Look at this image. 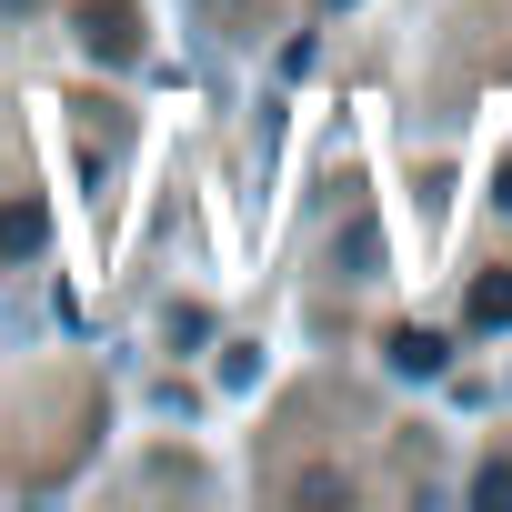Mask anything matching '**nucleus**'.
I'll return each instance as SVG.
<instances>
[{
  "mask_svg": "<svg viewBox=\"0 0 512 512\" xmlns=\"http://www.w3.org/2000/svg\"><path fill=\"white\" fill-rule=\"evenodd\" d=\"M31 241H41V211L11 201V211H0V251H31Z\"/></svg>",
  "mask_w": 512,
  "mask_h": 512,
  "instance_id": "obj_2",
  "label": "nucleus"
},
{
  "mask_svg": "<svg viewBox=\"0 0 512 512\" xmlns=\"http://www.w3.org/2000/svg\"><path fill=\"white\" fill-rule=\"evenodd\" d=\"M472 322H512V282H482L472 292Z\"/></svg>",
  "mask_w": 512,
  "mask_h": 512,
  "instance_id": "obj_3",
  "label": "nucleus"
},
{
  "mask_svg": "<svg viewBox=\"0 0 512 512\" xmlns=\"http://www.w3.org/2000/svg\"><path fill=\"white\" fill-rule=\"evenodd\" d=\"M392 372H422V382H432V372H442V342H432V332H402V342H392Z\"/></svg>",
  "mask_w": 512,
  "mask_h": 512,
  "instance_id": "obj_1",
  "label": "nucleus"
},
{
  "mask_svg": "<svg viewBox=\"0 0 512 512\" xmlns=\"http://www.w3.org/2000/svg\"><path fill=\"white\" fill-rule=\"evenodd\" d=\"M472 502H492V512H502V502H512V472H502V462H492V472H482V482H472Z\"/></svg>",
  "mask_w": 512,
  "mask_h": 512,
  "instance_id": "obj_4",
  "label": "nucleus"
}]
</instances>
